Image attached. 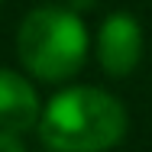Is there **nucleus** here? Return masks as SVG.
<instances>
[{"mask_svg": "<svg viewBox=\"0 0 152 152\" xmlns=\"http://www.w3.org/2000/svg\"><path fill=\"white\" fill-rule=\"evenodd\" d=\"M0 152H26L23 142L16 139V133H3L0 129Z\"/></svg>", "mask_w": 152, "mask_h": 152, "instance_id": "39448f33", "label": "nucleus"}, {"mask_svg": "<svg viewBox=\"0 0 152 152\" xmlns=\"http://www.w3.org/2000/svg\"><path fill=\"white\" fill-rule=\"evenodd\" d=\"M39 136L52 152H107L126 136V110L100 88H68L42 110Z\"/></svg>", "mask_w": 152, "mask_h": 152, "instance_id": "f257e3e1", "label": "nucleus"}, {"mask_svg": "<svg viewBox=\"0 0 152 152\" xmlns=\"http://www.w3.org/2000/svg\"><path fill=\"white\" fill-rule=\"evenodd\" d=\"M142 58V29L133 13H110L97 32V61L110 78H126Z\"/></svg>", "mask_w": 152, "mask_h": 152, "instance_id": "7ed1b4c3", "label": "nucleus"}, {"mask_svg": "<svg viewBox=\"0 0 152 152\" xmlns=\"http://www.w3.org/2000/svg\"><path fill=\"white\" fill-rule=\"evenodd\" d=\"M39 97L36 88L10 68H0V129L3 133H26L39 126Z\"/></svg>", "mask_w": 152, "mask_h": 152, "instance_id": "20e7f679", "label": "nucleus"}, {"mask_svg": "<svg viewBox=\"0 0 152 152\" xmlns=\"http://www.w3.org/2000/svg\"><path fill=\"white\" fill-rule=\"evenodd\" d=\"M94 3H97V0H68V7H71V10H91Z\"/></svg>", "mask_w": 152, "mask_h": 152, "instance_id": "423d86ee", "label": "nucleus"}, {"mask_svg": "<svg viewBox=\"0 0 152 152\" xmlns=\"http://www.w3.org/2000/svg\"><path fill=\"white\" fill-rule=\"evenodd\" d=\"M16 55L23 68L42 81H65L88 58V29L75 10L39 7L20 23Z\"/></svg>", "mask_w": 152, "mask_h": 152, "instance_id": "f03ea898", "label": "nucleus"}]
</instances>
